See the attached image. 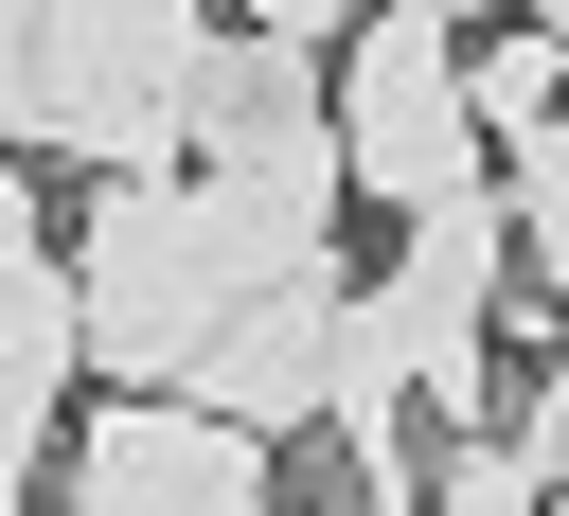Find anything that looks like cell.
Here are the masks:
<instances>
[{
	"mask_svg": "<svg viewBox=\"0 0 569 516\" xmlns=\"http://www.w3.org/2000/svg\"><path fill=\"white\" fill-rule=\"evenodd\" d=\"M0 125H36V0H0Z\"/></svg>",
	"mask_w": 569,
	"mask_h": 516,
	"instance_id": "4fadbf2b",
	"label": "cell"
},
{
	"mask_svg": "<svg viewBox=\"0 0 569 516\" xmlns=\"http://www.w3.org/2000/svg\"><path fill=\"white\" fill-rule=\"evenodd\" d=\"M498 214H516V249H533V285H551V320H569V125H533V142L498 160Z\"/></svg>",
	"mask_w": 569,
	"mask_h": 516,
	"instance_id": "30bf717a",
	"label": "cell"
},
{
	"mask_svg": "<svg viewBox=\"0 0 569 516\" xmlns=\"http://www.w3.org/2000/svg\"><path fill=\"white\" fill-rule=\"evenodd\" d=\"M551 391H569V356H551Z\"/></svg>",
	"mask_w": 569,
	"mask_h": 516,
	"instance_id": "2e32d148",
	"label": "cell"
},
{
	"mask_svg": "<svg viewBox=\"0 0 569 516\" xmlns=\"http://www.w3.org/2000/svg\"><path fill=\"white\" fill-rule=\"evenodd\" d=\"M71 302H89V374H107V391H196V356H213V320H231V267H213L196 178H89Z\"/></svg>",
	"mask_w": 569,
	"mask_h": 516,
	"instance_id": "6da1fadb",
	"label": "cell"
},
{
	"mask_svg": "<svg viewBox=\"0 0 569 516\" xmlns=\"http://www.w3.org/2000/svg\"><path fill=\"white\" fill-rule=\"evenodd\" d=\"M462 107H480V142L516 160L533 125H569V53H551L533 18H498V36H462Z\"/></svg>",
	"mask_w": 569,
	"mask_h": 516,
	"instance_id": "ba28073f",
	"label": "cell"
},
{
	"mask_svg": "<svg viewBox=\"0 0 569 516\" xmlns=\"http://www.w3.org/2000/svg\"><path fill=\"white\" fill-rule=\"evenodd\" d=\"M338 320H356V285H338V267L231 285V320H213V356H196V409H213V427H249V445H302V427H320V391H338Z\"/></svg>",
	"mask_w": 569,
	"mask_h": 516,
	"instance_id": "8992f818",
	"label": "cell"
},
{
	"mask_svg": "<svg viewBox=\"0 0 569 516\" xmlns=\"http://www.w3.org/2000/svg\"><path fill=\"white\" fill-rule=\"evenodd\" d=\"M213 0H36V160L89 178H178V71H196Z\"/></svg>",
	"mask_w": 569,
	"mask_h": 516,
	"instance_id": "7a4b0ae2",
	"label": "cell"
},
{
	"mask_svg": "<svg viewBox=\"0 0 569 516\" xmlns=\"http://www.w3.org/2000/svg\"><path fill=\"white\" fill-rule=\"evenodd\" d=\"M338 160H356V196L373 214H445V196H498V142H480V107H462V36L427 18V0H373L356 36H338Z\"/></svg>",
	"mask_w": 569,
	"mask_h": 516,
	"instance_id": "3957f363",
	"label": "cell"
},
{
	"mask_svg": "<svg viewBox=\"0 0 569 516\" xmlns=\"http://www.w3.org/2000/svg\"><path fill=\"white\" fill-rule=\"evenodd\" d=\"M498 285H516V214L498 196L409 214L391 285H356V338L427 391V427H498Z\"/></svg>",
	"mask_w": 569,
	"mask_h": 516,
	"instance_id": "277c9868",
	"label": "cell"
},
{
	"mask_svg": "<svg viewBox=\"0 0 569 516\" xmlns=\"http://www.w3.org/2000/svg\"><path fill=\"white\" fill-rule=\"evenodd\" d=\"M284 125H320V53H302V36H267V18H213V36H196V71H178V142H196V160H231V142H284Z\"/></svg>",
	"mask_w": 569,
	"mask_h": 516,
	"instance_id": "52a82bcc",
	"label": "cell"
},
{
	"mask_svg": "<svg viewBox=\"0 0 569 516\" xmlns=\"http://www.w3.org/2000/svg\"><path fill=\"white\" fill-rule=\"evenodd\" d=\"M267 480H284V445L213 427L196 391H107L53 445V498L71 516H267Z\"/></svg>",
	"mask_w": 569,
	"mask_h": 516,
	"instance_id": "5b68a950",
	"label": "cell"
},
{
	"mask_svg": "<svg viewBox=\"0 0 569 516\" xmlns=\"http://www.w3.org/2000/svg\"><path fill=\"white\" fill-rule=\"evenodd\" d=\"M516 18H533V36H551V53H569V0H516Z\"/></svg>",
	"mask_w": 569,
	"mask_h": 516,
	"instance_id": "9a60e30c",
	"label": "cell"
},
{
	"mask_svg": "<svg viewBox=\"0 0 569 516\" xmlns=\"http://www.w3.org/2000/svg\"><path fill=\"white\" fill-rule=\"evenodd\" d=\"M0 249H53V231H36V142H18V125H0Z\"/></svg>",
	"mask_w": 569,
	"mask_h": 516,
	"instance_id": "7c38bea8",
	"label": "cell"
},
{
	"mask_svg": "<svg viewBox=\"0 0 569 516\" xmlns=\"http://www.w3.org/2000/svg\"><path fill=\"white\" fill-rule=\"evenodd\" d=\"M249 18H267V36H302V53H338V36L373 18V0H249Z\"/></svg>",
	"mask_w": 569,
	"mask_h": 516,
	"instance_id": "8fae6325",
	"label": "cell"
},
{
	"mask_svg": "<svg viewBox=\"0 0 569 516\" xmlns=\"http://www.w3.org/2000/svg\"><path fill=\"white\" fill-rule=\"evenodd\" d=\"M427 18H445V36H480V18H516V0H427Z\"/></svg>",
	"mask_w": 569,
	"mask_h": 516,
	"instance_id": "5bb4252c",
	"label": "cell"
},
{
	"mask_svg": "<svg viewBox=\"0 0 569 516\" xmlns=\"http://www.w3.org/2000/svg\"><path fill=\"white\" fill-rule=\"evenodd\" d=\"M427 516H551V480H533V445H516V427H445Z\"/></svg>",
	"mask_w": 569,
	"mask_h": 516,
	"instance_id": "9c48e42d",
	"label": "cell"
}]
</instances>
